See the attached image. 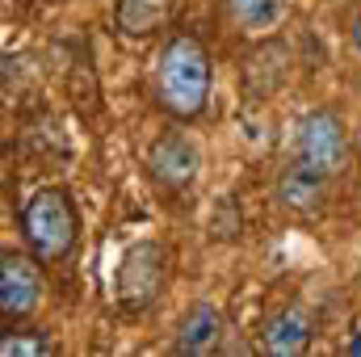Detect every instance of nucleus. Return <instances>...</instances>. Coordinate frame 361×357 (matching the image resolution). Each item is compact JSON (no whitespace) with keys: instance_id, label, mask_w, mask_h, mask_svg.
I'll use <instances>...</instances> for the list:
<instances>
[{"instance_id":"4468645a","label":"nucleus","mask_w":361,"mask_h":357,"mask_svg":"<svg viewBox=\"0 0 361 357\" xmlns=\"http://www.w3.org/2000/svg\"><path fill=\"white\" fill-rule=\"evenodd\" d=\"M353 42H357V47H361V17H357V21H353Z\"/></svg>"},{"instance_id":"f257e3e1","label":"nucleus","mask_w":361,"mask_h":357,"mask_svg":"<svg viewBox=\"0 0 361 357\" xmlns=\"http://www.w3.org/2000/svg\"><path fill=\"white\" fill-rule=\"evenodd\" d=\"M210 101V55L193 34H177L164 42L156 59V105L173 114L177 122H189Z\"/></svg>"},{"instance_id":"20e7f679","label":"nucleus","mask_w":361,"mask_h":357,"mask_svg":"<svg viewBox=\"0 0 361 357\" xmlns=\"http://www.w3.org/2000/svg\"><path fill=\"white\" fill-rule=\"evenodd\" d=\"M164 273H169V257H164V244L156 240H139L122 253V265L114 277V290H118V303L126 311H147L160 290H164Z\"/></svg>"},{"instance_id":"39448f33","label":"nucleus","mask_w":361,"mask_h":357,"mask_svg":"<svg viewBox=\"0 0 361 357\" xmlns=\"http://www.w3.org/2000/svg\"><path fill=\"white\" fill-rule=\"evenodd\" d=\"M202 173V152L197 143L185 135V131H169L152 143L147 152V177L156 181L160 189L177 193V189H189Z\"/></svg>"},{"instance_id":"423d86ee","label":"nucleus","mask_w":361,"mask_h":357,"mask_svg":"<svg viewBox=\"0 0 361 357\" xmlns=\"http://www.w3.org/2000/svg\"><path fill=\"white\" fill-rule=\"evenodd\" d=\"M38 307H42V273H38V265L30 257L8 248L0 257V311H4V320L21 324Z\"/></svg>"},{"instance_id":"9d476101","label":"nucleus","mask_w":361,"mask_h":357,"mask_svg":"<svg viewBox=\"0 0 361 357\" xmlns=\"http://www.w3.org/2000/svg\"><path fill=\"white\" fill-rule=\"evenodd\" d=\"M177 0H118L114 4V25L126 38H147L173 17Z\"/></svg>"},{"instance_id":"9b49d317","label":"nucleus","mask_w":361,"mask_h":357,"mask_svg":"<svg viewBox=\"0 0 361 357\" xmlns=\"http://www.w3.org/2000/svg\"><path fill=\"white\" fill-rule=\"evenodd\" d=\"M223 4L244 34H269L286 17V0H223Z\"/></svg>"},{"instance_id":"f03ea898","label":"nucleus","mask_w":361,"mask_h":357,"mask_svg":"<svg viewBox=\"0 0 361 357\" xmlns=\"http://www.w3.org/2000/svg\"><path fill=\"white\" fill-rule=\"evenodd\" d=\"M21 231H25V244L38 261H47V265L63 261L76 248V236H80V219H76L72 198L59 185L34 189L21 206Z\"/></svg>"},{"instance_id":"f8f14e48","label":"nucleus","mask_w":361,"mask_h":357,"mask_svg":"<svg viewBox=\"0 0 361 357\" xmlns=\"http://www.w3.org/2000/svg\"><path fill=\"white\" fill-rule=\"evenodd\" d=\"M0 353L4 357H47V353H55V341L51 337H4L0 341Z\"/></svg>"},{"instance_id":"ddd939ff","label":"nucleus","mask_w":361,"mask_h":357,"mask_svg":"<svg viewBox=\"0 0 361 357\" xmlns=\"http://www.w3.org/2000/svg\"><path fill=\"white\" fill-rule=\"evenodd\" d=\"M345 353H349V357H361V332L349 341V345H345Z\"/></svg>"},{"instance_id":"7ed1b4c3","label":"nucleus","mask_w":361,"mask_h":357,"mask_svg":"<svg viewBox=\"0 0 361 357\" xmlns=\"http://www.w3.org/2000/svg\"><path fill=\"white\" fill-rule=\"evenodd\" d=\"M290 152H294V160H307V164L324 169L328 177H336L349 164V131L332 109H307L294 122Z\"/></svg>"},{"instance_id":"6e6552de","label":"nucleus","mask_w":361,"mask_h":357,"mask_svg":"<svg viewBox=\"0 0 361 357\" xmlns=\"http://www.w3.org/2000/svg\"><path fill=\"white\" fill-rule=\"evenodd\" d=\"M311 337H315L311 311L298 307V303H290V307H277L269 320H265V328H261V349L273 353V357H294L311 345Z\"/></svg>"},{"instance_id":"1a4fd4ad","label":"nucleus","mask_w":361,"mask_h":357,"mask_svg":"<svg viewBox=\"0 0 361 357\" xmlns=\"http://www.w3.org/2000/svg\"><path fill=\"white\" fill-rule=\"evenodd\" d=\"M219 341H223V311L202 298V303H193V307L185 311L173 349L185 353V357H206V353L219 349Z\"/></svg>"},{"instance_id":"0eeeda50","label":"nucleus","mask_w":361,"mask_h":357,"mask_svg":"<svg viewBox=\"0 0 361 357\" xmlns=\"http://www.w3.org/2000/svg\"><path fill=\"white\" fill-rule=\"evenodd\" d=\"M273 198L294 210V214H315L324 210L328 202V173L307 164V160H290L281 173H277V185H273Z\"/></svg>"}]
</instances>
